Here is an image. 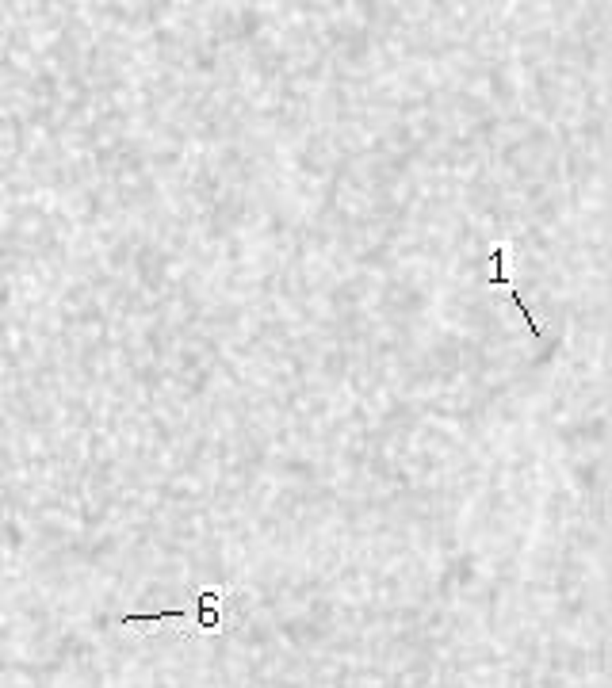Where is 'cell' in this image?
<instances>
[{"instance_id":"3957f363","label":"cell","mask_w":612,"mask_h":688,"mask_svg":"<svg viewBox=\"0 0 612 688\" xmlns=\"http://www.w3.org/2000/svg\"><path fill=\"white\" fill-rule=\"evenodd\" d=\"M192 612H127L119 624L134 627V624H161V620H188Z\"/></svg>"},{"instance_id":"7a4b0ae2","label":"cell","mask_w":612,"mask_h":688,"mask_svg":"<svg viewBox=\"0 0 612 688\" xmlns=\"http://www.w3.org/2000/svg\"><path fill=\"white\" fill-rule=\"evenodd\" d=\"M505 257H509V241H498L494 253H490V264H494L490 287H513V276H505Z\"/></svg>"},{"instance_id":"6da1fadb","label":"cell","mask_w":612,"mask_h":688,"mask_svg":"<svg viewBox=\"0 0 612 688\" xmlns=\"http://www.w3.org/2000/svg\"><path fill=\"white\" fill-rule=\"evenodd\" d=\"M222 604H226V585H207L196 593V627L199 631H222Z\"/></svg>"},{"instance_id":"277c9868","label":"cell","mask_w":612,"mask_h":688,"mask_svg":"<svg viewBox=\"0 0 612 688\" xmlns=\"http://www.w3.org/2000/svg\"><path fill=\"white\" fill-rule=\"evenodd\" d=\"M509 295H513V306H517V310H521V318H525L528 333H532V337H544V329H540V325H536V318H532V310H528L525 302H521V291H517V287H509Z\"/></svg>"}]
</instances>
